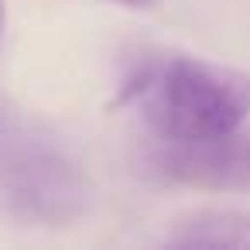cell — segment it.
<instances>
[{
	"mask_svg": "<svg viewBox=\"0 0 250 250\" xmlns=\"http://www.w3.org/2000/svg\"><path fill=\"white\" fill-rule=\"evenodd\" d=\"M0 199L24 219L72 223L89 202V182L69 147L0 100Z\"/></svg>",
	"mask_w": 250,
	"mask_h": 250,
	"instance_id": "2",
	"label": "cell"
},
{
	"mask_svg": "<svg viewBox=\"0 0 250 250\" xmlns=\"http://www.w3.org/2000/svg\"><path fill=\"white\" fill-rule=\"evenodd\" d=\"M120 4H127V7H154L158 0H120Z\"/></svg>",
	"mask_w": 250,
	"mask_h": 250,
	"instance_id": "5",
	"label": "cell"
},
{
	"mask_svg": "<svg viewBox=\"0 0 250 250\" xmlns=\"http://www.w3.org/2000/svg\"><path fill=\"white\" fill-rule=\"evenodd\" d=\"M151 168L188 188L250 192V130L236 127L199 141H158Z\"/></svg>",
	"mask_w": 250,
	"mask_h": 250,
	"instance_id": "3",
	"label": "cell"
},
{
	"mask_svg": "<svg viewBox=\"0 0 250 250\" xmlns=\"http://www.w3.org/2000/svg\"><path fill=\"white\" fill-rule=\"evenodd\" d=\"M0 42H4V0H0Z\"/></svg>",
	"mask_w": 250,
	"mask_h": 250,
	"instance_id": "6",
	"label": "cell"
},
{
	"mask_svg": "<svg viewBox=\"0 0 250 250\" xmlns=\"http://www.w3.org/2000/svg\"><path fill=\"white\" fill-rule=\"evenodd\" d=\"M165 243L171 247H240L250 250V212L247 209H202L178 219Z\"/></svg>",
	"mask_w": 250,
	"mask_h": 250,
	"instance_id": "4",
	"label": "cell"
},
{
	"mask_svg": "<svg viewBox=\"0 0 250 250\" xmlns=\"http://www.w3.org/2000/svg\"><path fill=\"white\" fill-rule=\"evenodd\" d=\"M120 103L158 141H199L250 120V76L192 55H151L124 79Z\"/></svg>",
	"mask_w": 250,
	"mask_h": 250,
	"instance_id": "1",
	"label": "cell"
}]
</instances>
